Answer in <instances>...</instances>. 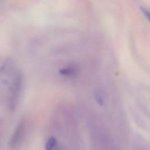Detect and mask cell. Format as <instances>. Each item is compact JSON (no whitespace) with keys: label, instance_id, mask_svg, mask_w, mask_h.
I'll return each instance as SVG.
<instances>
[{"label":"cell","instance_id":"6da1fadb","mask_svg":"<svg viewBox=\"0 0 150 150\" xmlns=\"http://www.w3.org/2000/svg\"><path fill=\"white\" fill-rule=\"evenodd\" d=\"M56 144V139L54 137H51L46 142L45 148L46 150H52Z\"/></svg>","mask_w":150,"mask_h":150},{"label":"cell","instance_id":"7a4b0ae2","mask_svg":"<svg viewBox=\"0 0 150 150\" xmlns=\"http://www.w3.org/2000/svg\"><path fill=\"white\" fill-rule=\"evenodd\" d=\"M140 9L142 12L143 15L147 18L148 21L150 22V10L145 7H140Z\"/></svg>","mask_w":150,"mask_h":150}]
</instances>
